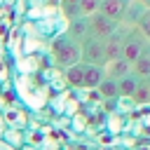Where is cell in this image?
<instances>
[{
	"instance_id": "6da1fadb",
	"label": "cell",
	"mask_w": 150,
	"mask_h": 150,
	"mask_svg": "<svg viewBox=\"0 0 150 150\" xmlns=\"http://www.w3.org/2000/svg\"><path fill=\"white\" fill-rule=\"evenodd\" d=\"M49 56H52L54 66L61 68V70L82 63V49H80V45H77L68 33H61V35H56V38L52 40V45H49Z\"/></svg>"
},
{
	"instance_id": "7a4b0ae2",
	"label": "cell",
	"mask_w": 150,
	"mask_h": 150,
	"mask_svg": "<svg viewBox=\"0 0 150 150\" xmlns=\"http://www.w3.org/2000/svg\"><path fill=\"white\" fill-rule=\"evenodd\" d=\"M145 47H148V40L138 33L136 26H129V33H127V38H124V47H122V59L129 61V63H134V61L145 52Z\"/></svg>"
},
{
	"instance_id": "3957f363",
	"label": "cell",
	"mask_w": 150,
	"mask_h": 150,
	"mask_svg": "<svg viewBox=\"0 0 150 150\" xmlns=\"http://www.w3.org/2000/svg\"><path fill=\"white\" fill-rule=\"evenodd\" d=\"M82 49V63L84 66H105V47L103 40L98 38H89L80 45Z\"/></svg>"
},
{
	"instance_id": "277c9868",
	"label": "cell",
	"mask_w": 150,
	"mask_h": 150,
	"mask_svg": "<svg viewBox=\"0 0 150 150\" xmlns=\"http://www.w3.org/2000/svg\"><path fill=\"white\" fill-rule=\"evenodd\" d=\"M127 33H129V26H122V23H120L117 30L103 40V47H105V63H108V61H115V59H122V47H124Z\"/></svg>"
},
{
	"instance_id": "5b68a950",
	"label": "cell",
	"mask_w": 150,
	"mask_h": 150,
	"mask_svg": "<svg viewBox=\"0 0 150 150\" xmlns=\"http://www.w3.org/2000/svg\"><path fill=\"white\" fill-rule=\"evenodd\" d=\"M89 19V30H91V38H98V40H105L108 35H112L117 30L120 23H115L112 19L103 16L101 12H96L94 16H87Z\"/></svg>"
},
{
	"instance_id": "8992f818",
	"label": "cell",
	"mask_w": 150,
	"mask_h": 150,
	"mask_svg": "<svg viewBox=\"0 0 150 150\" xmlns=\"http://www.w3.org/2000/svg\"><path fill=\"white\" fill-rule=\"evenodd\" d=\"M129 2H131V0H101L98 12H101L103 16H108V19H112L115 23H122Z\"/></svg>"
},
{
	"instance_id": "52a82bcc",
	"label": "cell",
	"mask_w": 150,
	"mask_h": 150,
	"mask_svg": "<svg viewBox=\"0 0 150 150\" xmlns=\"http://www.w3.org/2000/svg\"><path fill=\"white\" fill-rule=\"evenodd\" d=\"M66 33H68V35H70L77 45H82L84 40H89V38H91V30H89V19H87V16H77V19H73V21H68Z\"/></svg>"
},
{
	"instance_id": "ba28073f",
	"label": "cell",
	"mask_w": 150,
	"mask_h": 150,
	"mask_svg": "<svg viewBox=\"0 0 150 150\" xmlns=\"http://www.w3.org/2000/svg\"><path fill=\"white\" fill-rule=\"evenodd\" d=\"M103 73H105V77H110V80H122L124 75L131 73V63L124 61V59H115V61H108V63L103 66Z\"/></svg>"
},
{
	"instance_id": "9c48e42d",
	"label": "cell",
	"mask_w": 150,
	"mask_h": 150,
	"mask_svg": "<svg viewBox=\"0 0 150 150\" xmlns=\"http://www.w3.org/2000/svg\"><path fill=\"white\" fill-rule=\"evenodd\" d=\"M143 14H145L143 2H141V0H131V2H129V7H127V12H124L122 26H136V23L141 21V16H143Z\"/></svg>"
},
{
	"instance_id": "30bf717a",
	"label": "cell",
	"mask_w": 150,
	"mask_h": 150,
	"mask_svg": "<svg viewBox=\"0 0 150 150\" xmlns=\"http://www.w3.org/2000/svg\"><path fill=\"white\" fill-rule=\"evenodd\" d=\"M103 77V66H84V89H98Z\"/></svg>"
},
{
	"instance_id": "8fae6325",
	"label": "cell",
	"mask_w": 150,
	"mask_h": 150,
	"mask_svg": "<svg viewBox=\"0 0 150 150\" xmlns=\"http://www.w3.org/2000/svg\"><path fill=\"white\" fill-rule=\"evenodd\" d=\"M2 117H5V124L7 127H14V129H23L28 124V115L19 108H7L2 110Z\"/></svg>"
},
{
	"instance_id": "7c38bea8",
	"label": "cell",
	"mask_w": 150,
	"mask_h": 150,
	"mask_svg": "<svg viewBox=\"0 0 150 150\" xmlns=\"http://www.w3.org/2000/svg\"><path fill=\"white\" fill-rule=\"evenodd\" d=\"M2 141H5L9 148L21 150V148L26 145V131H23V129H14V127H7V129L2 131Z\"/></svg>"
},
{
	"instance_id": "4fadbf2b",
	"label": "cell",
	"mask_w": 150,
	"mask_h": 150,
	"mask_svg": "<svg viewBox=\"0 0 150 150\" xmlns=\"http://www.w3.org/2000/svg\"><path fill=\"white\" fill-rule=\"evenodd\" d=\"M66 75V82L70 84V87H75V89H84V63H77V66H70V68H66L63 70Z\"/></svg>"
},
{
	"instance_id": "5bb4252c",
	"label": "cell",
	"mask_w": 150,
	"mask_h": 150,
	"mask_svg": "<svg viewBox=\"0 0 150 150\" xmlns=\"http://www.w3.org/2000/svg\"><path fill=\"white\" fill-rule=\"evenodd\" d=\"M131 75H136L138 80H148L150 77V54H141L134 63H131Z\"/></svg>"
},
{
	"instance_id": "9a60e30c",
	"label": "cell",
	"mask_w": 150,
	"mask_h": 150,
	"mask_svg": "<svg viewBox=\"0 0 150 150\" xmlns=\"http://www.w3.org/2000/svg\"><path fill=\"white\" fill-rule=\"evenodd\" d=\"M138 77L136 75H124L122 80H117V91H120V96H127V98H131L134 94H136V87H138Z\"/></svg>"
},
{
	"instance_id": "2e32d148",
	"label": "cell",
	"mask_w": 150,
	"mask_h": 150,
	"mask_svg": "<svg viewBox=\"0 0 150 150\" xmlns=\"http://www.w3.org/2000/svg\"><path fill=\"white\" fill-rule=\"evenodd\" d=\"M96 91L101 94V98H117V96H120V91H117V80L103 77V82L98 84Z\"/></svg>"
},
{
	"instance_id": "e0dca14e",
	"label": "cell",
	"mask_w": 150,
	"mask_h": 150,
	"mask_svg": "<svg viewBox=\"0 0 150 150\" xmlns=\"http://www.w3.org/2000/svg\"><path fill=\"white\" fill-rule=\"evenodd\" d=\"M131 98H134L136 103H141V105L150 103V82H148V80H141L138 87H136V94H134Z\"/></svg>"
},
{
	"instance_id": "ac0fdd59",
	"label": "cell",
	"mask_w": 150,
	"mask_h": 150,
	"mask_svg": "<svg viewBox=\"0 0 150 150\" xmlns=\"http://www.w3.org/2000/svg\"><path fill=\"white\" fill-rule=\"evenodd\" d=\"M77 5H80V14L82 16H94L98 12V7H101V0H80Z\"/></svg>"
},
{
	"instance_id": "d6986e66",
	"label": "cell",
	"mask_w": 150,
	"mask_h": 150,
	"mask_svg": "<svg viewBox=\"0 0 150 150\" xmlns=\"http://www.w3.org/2000/svg\"><path fill=\"white\" fill-rule=\"evenodd\" d=\"M136 28H138V33L150 42V9H145V14L141 16V21L136 23Z\"/></svg>"
},
{
	"instance_id": "ffe728a7",
	"label": "cell",
	"mask_w": 150,
	"mask_h": 150,
	"mask_svg": "<svg viewBox=\"0 0 150 150\" xmlns=\"http://www.w3.org/2000/svg\"><path fill=\"white\" fill-rule=\"evenodd\" d=\"M61 14H63L68 21H73V19H77V16H82V14H80V5H61Z\"/></svg>"
},
{
	"instance_id": "44dd1931",
	"label": "cell",
	"mask_w": 150,
	"mask_h": 150,
	"mask_svg": "<svg viewBox=\"0 0 150 150\" xmlns=\"http://www.w3.org/2000/svg\"><path fill=\"white\" fill-rule=\"evenodd\" d=\"M7 129V124H5V117H2V108H0V138H2V131Z\"/></svg>"
},
{
	"instance_id": "7402d4cb",
	"label": "cell",
	"mask_w": 150,
	"mask_h": 150,
	"mask_svg": "<svg viewBox=\"0 0 150 150\" xmlns=\"http://www.w3.org/2000/svg\"><path fill=\"white\" fill-rule=\"evenodd\" d=\"M21 150H42V148H38V145H30V143H26Z\"/></svg>"
},
{
	"instance_id": "603a6c76",
	"label": "cell",
	"mask_w": 150,
	"mask_h": 150,
	"mask_svg": "<svg viewBox=\"0 0 150 150\" xmlns=\"http://www.w3.org/2000/svg\"><path fill=\"white\" fill-rule=\"evenodd\" d=\"M0 150H14V148H9V145H7V143L0 138Z\"/></svg>"
},
{
	"instance_id": "cb8c5ba5",
	"label": "cell",
	"mask_w": 150,
	"mask_h": 150,
	"mask_svg": "<svg viewBox=\"0 0 150 150\" xmlns=\"http://www.w3.org/2000/svg\"><path fill=\"white\" fill-rule=\"evenodd\" d=\"M80 0H61V5H77Z\"/></svg>"
},
{
	"instance_id": "d4e9b609",
	"label": "cell",
	"mask_w": 150,
	"mask_h": 150,
	"mask_svg": "<svg viewBox=\"0 0 150 150\" xmlns=\"http://www.w3.org/2000/svg\"><path fill=\"white\" fill-rule=\"evenodd\" d=\"M141 2H143V7H145V9H150V0H141Z\"/></svg>"
},
{
	"instance_id": "484cf974",
	"label": "cell",
	"mask_w": 150,
	"mask_h": 150,
	"mask_svg": "<svg viewBox=\"0 0 150 150\" xmlns=\"http://www.w3.org/2000/svg\"><path fill=\"white\" fill-rule=\"evenodd\" d=\"M0 94H2V82H0Z\"/></svg>"
},
{
	"instance_id": "4316f807",
	"label": "cell",
	"mask_w": 150,
	"mask_h": 150,
	"mask_svg": "<svg viewBox=\"0 0 150 150\" xmlns=\"http://www.w3.org/2000/svg\"><path fill=\"white\" fill-rule=\"evenodd\" d=\"M148 82H150V77H148Z\"/></svg>"
}]
</instances>
